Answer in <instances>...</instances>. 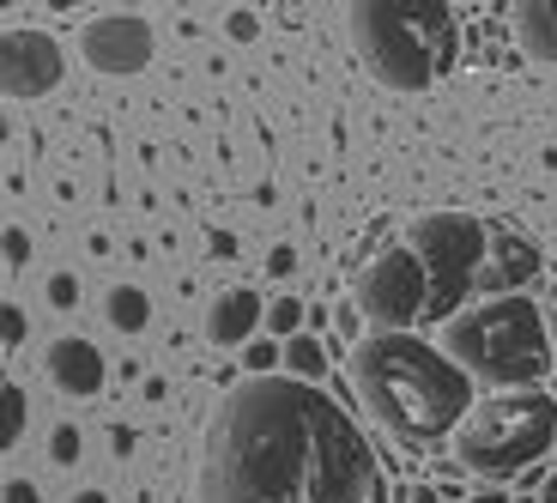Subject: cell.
Returning a JSON list of instances; mask_svg holds the SVG:
<instances>
[{
	"mask_svg": "<svg viewBox=\"0 0 557 503\" xmlns=\"http://www.w3.org/2000/svg\"><path fill=\"white\" fill-rule=\"evenodd\" d=\"M509 30L533 61H557V0H521L509 13Z\"/></svg>",
	"mask_w": 557,
	"mask_h": 503,
	"instance_id": "obj_13",
	"label": "cell"
},
{
	"mask_svg": "<svg viewBox=\"0 0 557 503\" xmlns=\"http://www.w3.org/2000/svg\"><path fill=\"white\" fill-rule=\"evenodd\" d=\"M0 340H7V352H18L30 340V316L13 304V297H7V309H0Z\"/></svg>",
	"mask_w": 557,
	"mask_h": 503,
	"instance_id": "obj_20",
	"label": "cell"
},
{
	"mask_svg": "<svg viewBox=\"0 0 557 503\" xmlns=\"http://www.w3.org/2000/svg\"><path fill=\"white\" fill-rule=\"evenodd\" d=\"M25 425H30V401H25L18 382H7V389H0V437H7V449L25 437Z\"/></svg>",
	"mask_w": 557,
	"mask_h": 503,
	"instance_id": "obj_17",
	"label": "cell"
},
{
	"mask_svg": "<svg viewBox=\"0 0 557 503\" xmlns=\"http://www.w3.org/2000/svg\"><path fill=\"white\" fill-rule=\"evenodd\" d=\"M0 243H7V267H13V273H18V267H25V261H30V249H37V243H30V231H25V224H7V237H0Z\"/></svg>",
	"mask_w": 557,
	"mask_h": 503,
	"instance_id": "obj_21",
	"label": "cell"
},
{
	"mask_svg": "<svg viewBox=\"0 0 557 503\" xmlns=\"http://www.w3.org/2000/svg\"><path fill=\"white\" fill-rule=\"evenodd\" d=\"M406 243L418 249L424 273H431V322H455L473 309V297L485 292V261H491V219L473 212H424L412 219Z\"/></svg>",
	"mask_w": 557,
	"mask_h": 503,
	"instance_id": "obj_6",
	"label": "cell"
},
{
	"mask_svg": "<svg viewBox=\"0 0 557 503\" xmlns=\"http://www.w3.org/2000/svg\"><path fill=\"white\" fill-rule=\"evenodd\" d=\"M212 255H237V237L231 231H212Z\"/></svg>",
	"mask_w": 557,
	"mask_h": 503,
	"instance_id": "obj_28",
	"label": "cell"
},
{
	"mask_svg": "<svg viewBox=\"0 0 557 503\" xmlns=\"http://www.w3.org/2000/svg\"><path fill=\"white\" fill-rule=\"evenodd\" d=\"M479 503H509V498H503V491H491V498H479Z\"/></svg>",
	"mask_w": 557,
	"mask_h": 503,
	"instance_id": "obj_29",
	"label": "cell"
},
{
	"mask_svg": "<svg viewBox=\"0 0 557 503\" xmlns=\"http://www.w3.org/2000/svg\"><path fill=\"white\" fill-rule=\"evenodd\" d=\"M224 30H231L237 42H249L255 30H261V19H255V13H231V19H224Z\"/></svg>",
	"mask_w": 557,
	"mask_h": 503,
	"instance_id": "obj_23",
	"label": "cell"
},
{
	"mask_svg": "<svg viewBox=\"0 0 557 503\" xmlns=\"http://www.w3.org/2000/svg\"><path fill=\"white\" fill-rule=\"evenodd\" d=\"M67 73V49H61L49 30L37 25H7L0 37V85H7V98L13 103H37L49 98Z\"/></svg>",
	"mask_w": 557,
	"mask_h": 503,
	"instance_id": "obj_9",
	"label": "cell"
},
{
	"mask_svg": "<svg viewBox=\"0 0 557 503\" xmlns=\"http://www.w3.org/2000/svg\"><path fill=\"white\" fill-rule=\"evenodd\" d=\"M103 322L127 340L146 334V328H152V292H146V285H110V292H103Z\"/></svg>",
	"mask_w": 557,
	"mask_h": 503,
	"instance_id": "obj_14",
	"label": "cell"
},
{
	"mask_svg": "<svg viewBox=\"0 0 557 503\" xmlns=\"http://www.w3.org/2000/svg\"><path fill=\"white\" fill-rule=\"evenodd\" d=\"M79 297H85V285H79V273H73V267H55V273L42 280V304L55 309V316L79 309Z\"/></svg>",
	"mask_w": 557,
	"mask_h": 503,
	"instance_id": "obj_18",
	"label": "cell"
},
{
	"mask_svg": "<svg viewBox=\"0 0 557 503\" xmlns=\"http://www.w3.org/2000/svg\"><path fill=\"white\" fill-rule=\"evenodd\" d=\"M443 352L479 382V389H540L557 364L552 309H540L528 292L521 297H485L467 316L443 328Z\"/></svg>",
	"mask_w": 557,
	"mask_h": 503,
	"instance_id": "obj_4",
	"label": "cell"
},
{
	"mask_svg": "<svg viewBox=\"0 0 557 503\" xmlns=\"http://www.w3.org/2000/svg\"><path fill=\"white\" fill-rule=\"evenodd\" d=\"M42 377H49V389H55L61 401H91V394H103V382H110V364H103V352L91 346V340L61 334L42 352Z\"/></svg>",
	"mask_w": 557,
	"mask_h": 503,
	"instance_id": "obj_10",
	"label": "cell"
},
{
	"mask_svg": "<svg viewBox=\"0 0 557 503\" xmlns=\"http://www.w3.org/2000/svg\"><path fill=\"white\" fill-rule=\"evenodd\" d=\"M545 255L528 243V231H516L509 219H491V261H485V292L491 297H521V285L540 280Z\"/></svg>",
	"mask_w": 557,
	"mask_h": 503,
	"instance_id": "obj_11",
	"label": "cell"
},
{
	"mask_svg": "<svg viewBox=\"0 0 557 503\" xmlns=\"http://www.w3.org/2000/svg\"><path fill=\"white\" fill-rule=\"evenodd\" d=\"M7 503H37V486H30L25 474H13L7 479Z\"/></svg>",
	"mask_w": 557,
	"mask_h": 503,
	"instance_id": "obj_25",
	"label": "cell"
},
{
	"mask_svg": "<svg viewBox=\"0 0 557 503\" xmlns=\"http://www.w3.org/2000/svg\"><path fill=\"white\" fill-rule=\"evenodd\" d=\"M346 37L388 91H431L460 61V19L443 0H351Z\"/></svg>",
	"mask_w": 557,
	"mask_h": 503,
	"instance_id": "obj_3",
	"label": "cell"
},
{
	"mask_svg": "<svg viewBox=\"0 0 557 503\" xmlns=\"http://www.w3.org/2000/svg\"><path fill=\"white\" fill-rule=\"evenodd\" d=\"M67 503H110V491H98V486H79Z\"/></svg>",
	"mask_w": 557,
	"mask_h": 503,
	"instance_id": "obj_27",
	"label": "cell"
},
{
	"mask_svg": "<svg viewBox=\"0 0 557 503\" xmlns=\"http://www.w3.org/2000/svg\"><path fill=\"white\" fill-rule=\"evenodd\" d=\"M297 267V249H285V243H278L273 255H267V273H278V280H285V273H292Z\"/></svg>",
	"mask_w": 557,
	"mask_h": 503,
	"instance_id": "obj_26",
	"label": "cell"
},
{
	"mask_svg": "<svg viewBox=\"0 0 557 503\" xmlns=\"http://www.w3.org/2000/svg\"><path fill=\"white\" fill-rule=\"evenodd\" d=\"M351 389L363 413L406 449H436L467 425L479 382L443 346L418 334H363L351 352Z\"/></svg>",
	"mask_w": 557,
	"mask_h": 503,
	"instance_id": "obj_2",
	"label": "cell"
},
{
	"mask_svg": "<svg viewBox=\"0 0 557 503\" xmlns=\"http://www.w3.org/2000/svg\"><path fill=\"white\" fill-rule=\"evenodd\" d=\"M358 309L376 322V334H412V322H431V273L412 243H388L363 261Z\"/></svg>",
	"mask_w": 557,
	"mask_h": 503,
	"instance_id": "obj_7",
	"label": "cell"
},
{
	"mask_svg": "<svg viewBox=\"0 0 557 503\" xmlns=\"http://www.w3.org/2000/svg\"><path fill=\"white\" fill-rule=\"evenodd\" d=\"M158 56V30L152 19L139 13H98L79 25V61L103 79H127V73H146Z\"/></svg>",
	"mask_w": 557,
	"mask_h": 503,
	"instance_id": "obj_8",
	"label": "cell"
},
{
	"mask_svg": "<svg viewBox=\"0 0 557 503\" xmlns=\"http://www.w3.org/2000/svg\"><path fill=\"white\" fill-rule=\"evenodd\" d=\"M267 328H273V334H285V340H297V334H304V304H297V297L267 304Z\"/></svg>",
	"mask_w": 557,
	"mask_h": 503,
	"instance_id": "obj_19",
	"label": "cell"
},
{
	"mask_svg": "<svg viewBox=\"0 0 557 503\" xmlns=\"http://www.w3.org/2000/svg\"><path fill=\"white\" fill-rule=\"evenodd\" d=\"M42 455H49V467H79V455H85V431L79 425H49V443H42Z\"/></svg>",
	"mask_w": 557,
	"mask_h": 503,
	"instance_id": "obj_16",
	"label": "cell"
},
{
	"mask_svg": "<svg viewBox=\"0 0 557 503\" xmlns=\"http://www.w3.org/2000/svg\"><path fill=\"white\" fill-rule=\"evenodd\" d=\"M557 443V394L545 389H516L491 394L467 413L455 431V462L473 479H516L540 467Z\"/></svg>",
	"mask_w": 557,
	"mask_h": 503,
	"instance_id": "obj_5",
	"label": "cell"
},
{
	"mask_svg": "<svg viewBox=\"0 0 557 503\" xmlns=\"http://www.w3.org/2000/svg\"><path fill=\"white\" fill-rule=\"evenodd\" d=\"M134 425H115V431H110V449H115V462H127V455H134Z\"/></svg>",
	"mask_w": 557,
	"mask_h": 503,
	"instance_id": "obj_24",
	"label": "cell"
},
{
	"mask_svg": "<svg viewBox=\"0 0 557 503\" xmlns=\"http://www.w3.org/2000/svg\"><path fill=\"white\" fill-rule=\"evenodd\" d=\"M285 370H292L297 382H321V377H327V352H321V340L315 334L285 340Z\"/></svg>",
	"mask_w": 557,
	"mask_h": 503,
	"instance_id": "obj_15",
	"label": "cell"
},
{
	"mask_svg": "<svg viewBox=\"0 0 557 503\" xmlns=\"http://www.w3.org/2000/svg\"><path fill=\"white\" fill-rule=\"evenodd\" d=\"M255 322H267V304L255 285H224L207 304V346H243L255 340Z\"/></svg>",
	"mask_w": 557,
	"mask_h": 503,
	"instance_id": "obj_12",
	"label": "cell"
},
{
	"mask_svg": "<svg viewBox=\"0 0 557 503\" xmlns=\"http://www.w3.org/2000/svg\"><path fill=\"white\" fill-rule=\"evenodd\" d=\"M273 364H285V346H273V340H255V346H249V370H255V377H273Z\"/></svg>",
	"mask_w": 557,
	"mask_h": 503,
	"instance_id": "obj_22",
	"label": "cell"
},
{
	"mask_svg": "<svg viewBox=\"0 0 557 503\" xmlns=\"http://www.w3.org/2000/svg\"><path fill=\"white\" fill-rule=\"evenodd\" d=\"M200 503H388L370 437L297 377L231 389L200 455Z\"/></svg>",
	"mask_w": 557,
	"mask_h": 503,
	"instance_id": "obj_1",
	"label": "cell"
}]
</instances>
